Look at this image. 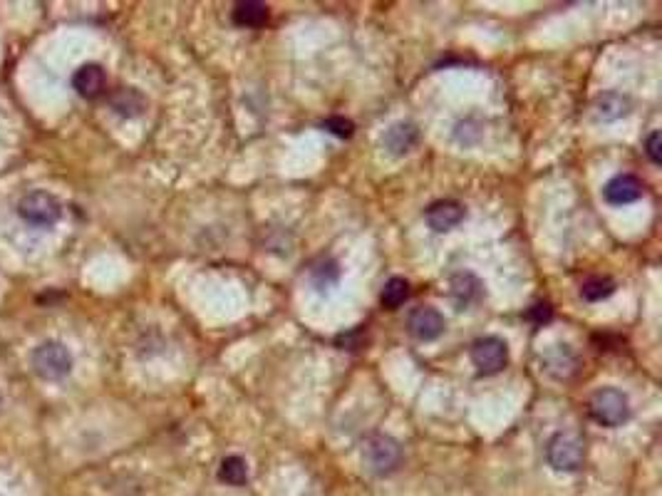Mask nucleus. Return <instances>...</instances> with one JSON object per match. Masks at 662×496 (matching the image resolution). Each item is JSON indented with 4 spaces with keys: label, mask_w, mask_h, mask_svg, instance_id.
<instances>
[{
    "label": "nucleus",
    "mask_w": 662,
    "mask_h": 496,
    "mask_svg": "<svg viewBox=\"0 0 662 496\" xmlns=\"http://www.w3.org/2000/svg\"><path fill=\"white\" fill-rule=\"evenodd\" d=\"M30 368L37 378L55 382V380H63L70 375L73 355L67 350V345H63L60 340H45L30 352Z\"/></svg>",
    "instance_id": "obj_1"
},
{
    "label": "nucleus",
    "mask_w": 662,
    "mask_h": 496,
    "mask_svg": "<svg viewBox=\"0 0 662 496\" xmlns=\"http://www.w3.org/2000/svg\"><path fill=\"white\" fill-rule=\"evenodd\" d=\"M18 217L35 228H50L63 218V204L50 191H30L18 201Z\"/></svg>",
    "instance_id": "obj_2"
},
{
    "label": "nucleus",
    "mask_w": 662,
    "mask_h": 496,
    "mask_svg": "<svg viewBox=\"0 0 662 496\" xmlns=\"http://www.w3.org/2000/svg\"><path fill=\"white\" fill-rule=\"evenodd\" d=\"M546 460L556 471H578L586 461V442L576 432H558L546 444Z\"/></svg>",
    "instance_id": "obj_3"
},
{
    "label": "nucleus",
    "mask_w": 662,
    "mask_h": 496,
    "mask_svg": "<svg viewBox=\"0 0 662 496\" xmlns=\"http://www.w3.org/2000/svg\"><path fill=\"white\" fill-rule=\"evenodd\" d=\"M363 461L367 471L375 477L392 474L402 461V450H399L397 440H392L387 434H372L363 447Z\"/></svg>",
    "instance_id": "obj_4"
},
{
    "label": "nucleus",
    "mask_w": 662,
    "mask_h": 496,
    "mask_svg": "<svg viewBox=\"0 0 662 496\" xmlns=\"http://www.w3.org/2000/svg\"><path fill=\"white\" fill-rule=\"evenodd\" d=\"M590 415L603 427H620L630 417V400L616 388H600L590 397Z\"/></svg>",
    "instance_id": "obj_5"
},
{
    "label": "nucleus",
    "mask_w": 662,
    "mask_h": 496,
    "mask_svg": "<svg viewBox=\"0 0 662 496\" xmlns=\"http://www.w3.org/2000/svg\"><path fill=\"white\" fill-rule=\"evenodd\" d=\"M472 362L474 368L481 372V375H496L507 368L508 362V345L496 338V335H486V338H479L474 340L472 350Z\"/></svg>",
    "instance_id": "obj_6"
},
{
    "label": "nucleus",
    "mask_w": 662,
    "mask_h": 496,
    "mask_svg": "<svg viewBox=\"0 0 662 496\" xmlns=\"http://www.w3.org/2000/svg\"><path fill=\"white\" fill-rule=\"evenodd\" d=\"M409 333L415 335L417 340L422 343H429V340H436L439 335L445 333V316L432 306H419L409 313Z\"/></svg>",
    "instance_id": "obj_7"
},
{
    "label": "nucleus",
    "mask_w": 662,
    "mask_h": 496,
    "mask_svg": "<svg viewBox=\"0 0 662 496\" xmlns=\"http://www.w3.org/2000/svg\"><path fill=\"white\" fill-rule=\"evenodd\" d=\"M426 224L436 234H446L464 221V207L459 201L445 198V201H435L432 207L426 208Z\"/></svg>",
    "instance_id": "obj_8"
},
{
    "label": "nucleus",
    "mask_w": 662,
    "mask_h": 496,
    "mask_svg": "<svg viewBox=\"0 0 662 496\" xmlns=\"http://www.w3.org/2000/svg\"><path fill=\"white\" fill-rule=\"evenodd\" d=\"M643 197V184L633 174H617L603 187V198L610 207H626Z\"/></svg>",
    "instance_id": "obj_9"
},
{
    "label": "nucleus",
    "mask_w": 662,
    "mask_h": 496,
    "mask_svg": "<svg viewBox=\"0 0 662 496\" xmlns=\"http://www.w3.org/2000/svg\"><path fill=\"white\" fill-rule=\"evenodd\" d=\"M73 87L75 92L85 99L100 97L105 87H107V75L102 70V65L97 63H85L80 65V70H75L73 75Z\"/></svg>",
    "instance_id": "obj_10"
},
{
    "label": "nucleus",
    "mask_w": 662,
    "mask_h": 496,
    "mask_svg": "<svg viewBox=\"0 0 662 496\" xmlns=\"http://www.w3.org/2000/svg\"><path fill=\"white\" fill-rule=\"evenodd\" d=\"M481 293H484V286L474 273H456L449 280V298H452L456 310H469V306L479 300Z\"/></svg>",
    "instance_id": "obj_11"
},
{
    "label": "nucleus",
    "mask_w": 662,
    "mask_h": 496,
    "mask_svg": "<svg viewBox=\"0 0 662 496\" xmlns=\"http://www.w3.org/2000/svg\"><path fill=\"white\" fill-rule=\"evenodd\" d=\"M417 139L419 132L412 122H395V125L382 135V145H385V149H387L392 157H405V154H409L415 149Z\"/></svg>",
    "instance_id": "obj_12"
},
{
    "label": "nucleus",
    "mask_w": 662,
    "mask_h": 496,
    "mask_svg": "<svg viewBox=\"0 0 662 496\" xmlns=\"http://www.w3.org/2000/svg\"><path fill=\"white\" fill-rule=\"evenodd\" d=\"M593 119L596 122H616V119H623L630 112V99L620 92H603L598 97L593 99Z\"/></svg>",
    "instance_id": "obj_13"
},
{
    "label": "nucleus",
    "mask_w": 662,
    "mask_h": 496,
    "mask_svg": "<svg viewBox=\"0 0 662 496\" xmlns=\"http://www.w3.org/2000/svg\"><path fill=\"white\" fill-rule=\"evenodd\" d=\"M234 23L238 27H261L268 23V5L258 0H246L234 8Z\"/></svg>",
    "instance_id": "obj_14"
},
{
    "label": "nucleus",
    "mask_w": 662,
    "mask_h": 496,
    "mask_svg": "<svg viewBox=\"0 0 662 496\" xmlns=\"http://www.w3.org/2000/svg\"><path fill=\"white\" fill-rule=\"evenodd\" d=\"M109 105L122 117H136V115L145 112V97L136 90H132V87H122V90L115 92L109 97Z\"/></svg>",
    "instance_id": "obj_15"
},
{
    "label": "nucleus",
    "mask_w": 662,
    "mask_h": 496,
    "mask_svg": "<svg viewBox=\"0 0 662 496\" xmlns=\"http://www.w3.org/2000/svg\"><path fill=\"white\" fill-rule=\"evenodd\" d=\"M218 481H224L228 487H244L248 481V464H246V460H241L236 454L226 457L221 461V467H218Z\"/></svg>",
    "instance_id": "obj_16"
},
{
    "label": "nucleus",
    "mask_w": 662,
    "mask_h": 496,
    "mask_svg": "<svg viewBox=\"0 0 662 496\" xmlns=\"http://www.w3.org/2000/svg\"><path fill=\"white\" fill-rule=\"evenodd\" d=\"M310 280H313V286L320 290V293H327L330 288H336L337 280H340V268H337V263L333 258H326V261H320L313 273H310Z\"/></svg>",
    "instance_id": "obj_17"
},
{
    "label": "nucleus",
    "mask_w": 662,
    "mask_h": 496,
    "mask_svg": "<svg viewBox=\"0 0 662 496\" xmlns=\"http://www.w3.org/2000/svg\"><path fill=\"white\" fill-rule=\"evenodd\" d=\"M409 298V283L405 278H390L385 283V288H382V296H380V303L382 308H387V310H395L399 308L405 300Z\"/></svg>",
    "instance_id": "obj_18"
},
{
    "label": "nucleus",
    "mask_w": 662,
    "mask_h": 496,
    "mask_svg": "<svg viewBox=\"0 0 662 496\" xmlns=\"http://www.w3.org/2000/svg\"><path fill=\"white\" fill-rule=\"evenodd\" d=\"M616 293V283L606 276H596V278H588L586 283L581 286V296L583 300H588V303H598L603 298H608Z\"/></svg>",
    "instance_id": "obj_19"
},
{
    "label": "nucleus",
    "mask_w": 662,
    "mask_h": 496,
    "mask_svg": "<svg viewBox=\"0 0 662 496\" xmlns=\"http://www.w3.org/2000/svg\"><path fill=\"white\" fill-rule=\"evenodd\" d=\"M323 129H327L330 135L340 137V139H350L355 132V125L345 117H327L326 122H323Z\"/></svg>",
    "instance_id": "obj_20"
},
{
    "label": "nucleus",
    "mask_w": 662,
    "mask_h": 496,
    "mask_svg": "<svg viewBox=\"0 0 662 496\" xmlns=\"http://www.w3.org/2000/svg\"><path fill=\"white\" fill-rule=\"evenodd\" d=\"M660 142H662L660 132H653V135L647 137V142H645V152H647V157H650V162H653L655 167H660L662 164Z\"/></svg>",
    "instance_id": "obj_21"
},
{
    "label": "nucleus",
    "mask_w": 662,
    "mask_h": 496,
    "mask_svg": "<svg viewBox=\"0 0 662 496\" xmlns=\"http://www.w3.org/2000/svg\"><path fill=\"white\" fill-rule=\"evenodd\" d=\"M527 318H531V320H534V323H538V325L548 323V320L554 318V310H551V306H548V303H536V306L527 313Z\"/></svg>",
    "instance_id": "obj_22"
},
{
    "label": "nucleus",
    "mask_w": 662,
    "mask_h": 496,
    "mask_svg": "<svg viewBox=\"0 0 662 496\" xmlns=\"http://www.w3.org/2000/svg\"><path fill=\"white\" fill-rule=\"evenodd\" d=\"M0 405H3V397H0Z\"/></svg>",
    "instance_id": "obj_23"
}]
</instances>
